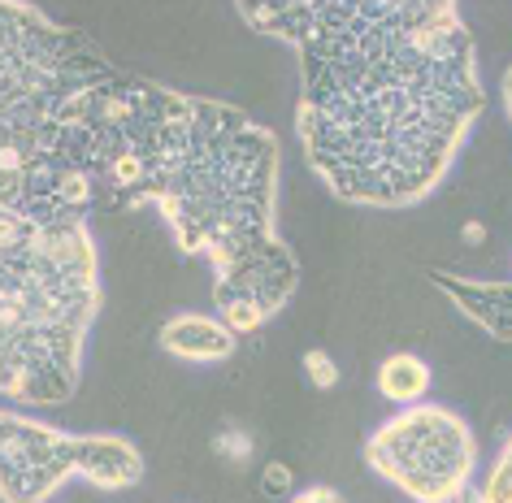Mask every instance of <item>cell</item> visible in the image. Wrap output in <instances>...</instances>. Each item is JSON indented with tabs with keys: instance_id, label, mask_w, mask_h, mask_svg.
I'll use <instances>...</instances> for the list:
<instances>
[{
	"instance_id": "1",
	"label": "cell",
	"mask_w": 512,
	"mask_h": 503,
	"mask_svg": "<svg viewBox=\"0 0 512 503\" xmlns=\"http://www.w3.org/2000/svg\"><path fill=\"white\" fill-rule=\"evenodd\" d=\"M0 209L105 217L157 204L178 252L213 265L217 317L261 330L300 287L278 235V139L100 53L40 9L0 5Z\"/></svg>"
},
{
	"instance_id": "2",
	"label": "cell",
	"mask_w": 512,
	"mask_h": 503,
	"mask_svg": "<svg viewBox=\"0 0 512 503\" xmlns=\"http://www.w3.org/2000/svg\"><path fill=\"white\" fill-rule=\"evenodd\" d=\"M300 57L296 135L339 200L408 209L452 170L486 105L452 0H239Z\"/></svg>"
},
{
	"instance_id": "3",
	"label": "cell",
	"mask_w": 512,
	"mask_h": 503,
	"mask_svg": "<svg viewBox=\"0 0 512 503\" xmlns=\"http://www.w3.org/2000/svg\"><path fill=\"white\" fill-rule=\"evenodd\" d=\"M100 313L92 217L0 209V386L18 404H66Z\"/></svg>"
},
{
	"instance_id": "4",
	"label": "cell",
	"mask_w": 512,
	"mask_h": 503,
	"mask_svg": "<svg viewBox=\"0 0 512 503\" xmlns=\"http://www.w3.org/2000/svg\"><path fill=\"white\" fill-rule=\"evenodd\" d=\"M0 490L5 503H44L66 477L100 490H131L144 482V456L118 434H61L53 425L5 412L0 421Z\"/></svg>"
},
{
	"instance_id": "5",
	"label": "cell",
	"mask_w": 512,
	"mask_h": 503,
	"mask_svg": "<svg viewBox=\"0 0 512 503\" xmlns=\"http://www.w3.org/2000/svg\"><path fill=\"white\" fill-rule=\"evenodd\" d=\"M365 460L413 503H456L469 490L478 443L452 408L413 404L378 425L365 443Z\"/></svg>"
},
{
	"instance_id": "6",
	"label": "cell",
	"mask_w": 512,
	"mask_h": 503,
	"mask_svg": "<svg viewBox=\"0 0 512 503\" xmlns=\"http://www.w3.org/2000/svg\"><path fill=\"white\" fill-rule=\"evenodd\" d=\"M426 278L495 343H512V282H478L447 274V269H430Z\"/></svg>"
},
{
	"instance_id": "7",
	"label": "cell",
	"mask_w": 512,
	"mask_h": 503,
	"mask_svg": "<svg viewBox=\"0 0 512 503\" xmlns=\"http://www.w3.org/2000/svg\"><path fill=\"white\" fill-rule=\"evenodd\" d=\"M161 352H170L178 360H196V365H213L235 352V330L222 317H200V313H183L170 317L157 334Z\"/></svg>"
},
{
	"instance_id": "8",
	"label": "cell",
	"mask_w": 512,
	"mask_h": 503,
	"mask_svg": "<svg viewBox=\"0 0 512 503\" xmlns=\"http://www.w3.org/2000/svg\"><path fill=\"white\" fill-rule=\"evenodd\" d=\"M378 391L387 399H400V404H413L430 391V365L413 352H395L378 365Z\"/></svg>"
},
{
	"instance_id": "9",
	"label": "cell",
	"mask_w": 512,
	"mask_h": 503,
	"mask_svg": "<svg viewBox=\"0 0 512 503\" xmlns=\"http://www.w3.org/2000/svg\"><path fill=\"white\" fill-rule=\"evenodd\" d=\"M482 503H512V434L504 451H499L491 477H486V490H482Z\"/></svg>"
},
{
	"instance_id": "10",
	"label": "cell",
	"mask_w": 512,
	"mask_h": 503,
	"mask_svg": "<svg viewBox=\"0 0 512 503\" xmlns=\"http://www.w3.org/2000/svg\"><path fill=\"white\" fill-rule=\"evenodd\" d=\"M304 373H309V382L317 386V391H335L339 386V369L326 352H304Z\"/></svg>"
},
{
	"instance_id": "11",
	"label": "cell",
	"mask_w": 512,
	"mask_h": 503,
	"mask_svg": "<svg viewBox=\"0 0 512 503\" xmlns=\"http://www.w3.org/2000/svg\"><path fill=\"white\" fill-rule=\"evenodd\" d=\"M261 490H265V495H287V490H291V469H287V464H270V469H265V482H261Z\"/></svg>"
},
{
	"instance_id": "12",
	"label": "cell",
	"mask_w": 512,
	"mask_h": 503,
	"mask_svg": "<svg viewBox=\"0 0 512 503\" xmlns=\"http://www.w3.org/2000/svg\"><path fill=\"white\" fill-rule=\"evenodd\" d=\"M287 503H343V495L330 486H309V490H296Z\"/></svg>"
},
{
	"instance_id": "13",
	"label": "cell",
	"mask_w": 512,
	"mask_h": 503,
	"mask_svg": "<svg viewBox=\"0 0 512 503\" xmlns=\"http://www.w3.org/2000/svg\"><path fill=\"white\" fill-rule=\"evenodd\" d=\"M504 105H508V118H512V66L504 74Z\"/></svg>"
},
{
	"instance_id": "14",
	"label": "cell",
	"mask_w": 512,
	"mask_h": 503,
	"mask_svg": "<svg viewBox=\"0 0 512 503\" xmlns=\"http://www.w3.org/2000/svg\"><path fill=\"white\" fill-rule=\"evenodd\" d=\"M465 239H469V243H482V226L469 222V226H465Z\"/></svg>"
}]
</instances>
